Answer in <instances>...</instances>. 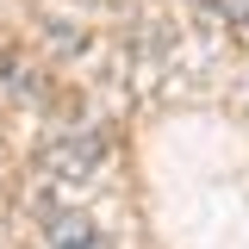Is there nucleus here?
Listing matches in <instances>:
<instances>
[{
	"instance_id": "nucleus-3",
	"label": "nucleus",
	"mask_w": 249,
	"mask_h": 249,
	"mask_svg": "<svg viewBox=\"0 0 249 249\" xmlns=\"http://www.w3.org/2000/svg\"><path fill=\"white\" fill-rule=\"evenodd\" d=\"M231 19H237V25H249V0H237V13H231Z\"/></svg>"
},
{
	"instance_id": "nucleus-1",
	"label": "nucleus",
	"mask_w": 249,
	"mask_h": 249,
	"mask_svg": "<svg viewBox=\"0 0 249 249\" xmlns=\"http://www.w3.org/2000/svg\"><path fill=\"white\" fill-rule=\"evenodd\" d=\"M50 243L56 249H100V231H93L81 212H56L50 218Z\"/></svg>"
},
{
	"instance_id": "nucleus-2",
	"label": "nucleus",
	"mask_w": 249,
	"mask_h": 249,
	"mask_svg": "<svg viewBox=\"0 0 249 249\" xmlns=\"http://www.w3.org/2000/svg\"><path fill=\"white\" fill-rule=\"evenodd\" d=\"M206 13H237V0H199Z\"/></svg>"
}]
</instances>
